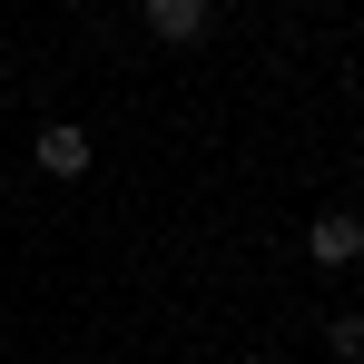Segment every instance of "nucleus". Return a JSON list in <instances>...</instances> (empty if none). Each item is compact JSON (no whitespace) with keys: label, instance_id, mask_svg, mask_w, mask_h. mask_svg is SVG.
Returning <instances> with one entry per match:
<instances>
[{"label":"nucleus","instance_id":"nucleus-4","mask_svg":"<svg viewBox=\"0 0 364 364\" xmlns=\"http://www.w3.org/2000/svg\"><path fill=\"white\" fill-rule=\"evenodd\" d=\"M325 345H335L345 364H364V315H335V325H325Z\"/></svg>","mask_w":364,"mask_h":364},{"label":"nucleus","instance_id":"nucleus-2","mask_svg":"<svg viewBox=\"0 0 364 364\" xmlns=\"http://www.w3.org/2000/svg\"><path fill=\"white\" fill-rule=\"evenodd\" d=\"M138 10H148V30H158L168 50H187V40L217 30V0H138Z\"/></svg>","mask_w":364,"mask_h":364},{"label":"nucleus","instance_id":"nucleus-1","mask_svg":"<svg viewBox=\"0 0 364 364\" xmlns=\"http://www.w3.org/2000/svg\"><path fill=\"white\" fill-rule=\"evenodd\" d=\"M305 256H315L325 276H345V266H364V217H355V207H325V217L305 227Z\"/></svg>","mask_w":364,"mask_h":364},{"label":"nucleus","instance_id":"nucleus-3","mask_svg":"<svg viewBox=\"0 0 364 364\" xmlns=\"http://www.w3.org/2000/svg\"><path fill=\"white\" fill-rule=\"evenodd\" d=\"M40 168H50V178H89V128L50 119V128H40Z\"/></svg>","mask_w":364,"mask_h":364}]
</instances>
